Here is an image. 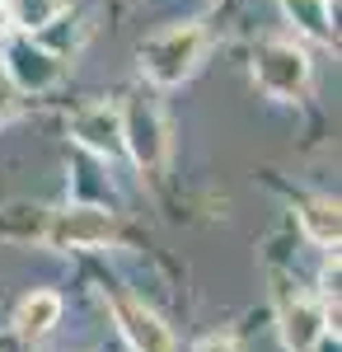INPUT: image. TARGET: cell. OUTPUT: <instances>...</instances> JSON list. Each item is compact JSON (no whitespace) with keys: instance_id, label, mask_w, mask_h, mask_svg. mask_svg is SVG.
<instances>
[{"instance_id":"cell-1","label":"cell","mask_w":342,"mask_h":352,"mask_svg":"<svg viewBox=\"0 0 342 352\" xmlns=\"http://www.w3.org/2000/svg\"><path fill=\"white\" fill-rule=\"evenodd\" d=\"M202 47H207L202 24H174V28H164V33H155V38L141 47V71L150 76V85L174 89V85H183L187 76L197 71Z\"/></svg>"},{"instance_id":"cell-2","label":"cell","mask_w":342,"mask_h":352,"mask_svg":"<svg viewBox=\"0 0 342 352\" xmlns=\"http://www.w3.org/2000/svg\"><path fill=\"white\" fill-rule=\"evenodd\" d=\"M253 76L263 85V94H272V99H300L310 89V56H305V47H295L286 38H272L253 52Z\"/></svg>"},{"instance_id":"cell-3","label":"cell","mask_w":342,"mask_h":352,"mask_svg":"<svg viewBox=\"0 0 342 352\" xmlns=\"http://www.w3.org/2000/svg\"><path fill=\"white\" fill-rule=\"evenodd\" d=\"M122 113V151H132V160L141 169H159L164 160V146H169V132H164V113L150 94H132Z\"/></svg>"},{"instance_id":"cell-4","label":"cell","mask_w":342,"mask_h":352,"mask_svg":"<svg viewBox=\"0 0 342 352\" xmlns=\"http://www.w3.org/2000/svg\"><path fill=\"white\" fill-rule=\"evenodd\" d=\"M5 76L24 94H43V89H52L61 80V61L43 43H33V33H24V38H14L5 47Z\"/></svg>"},{"instance_id":"cell-5","label":"cell","mask_w":342,"mask_h":352,"mask_svg":"<svg viewBox=\"0 0 342 352\" xmlns=\"http://www.w3.org/2000/svg\"><path fill=\"white\" fill-rule=\"evenodd\" d=\"M108 235H113V217L104 207H61L43 230L47 249H94L108 244Z\"/></svg>"},{"instance_id":"cell-6","label":"cell","mask_w":342,"mask_h":352,"mask_svg":"<svg viewBox=\"0 0 342 352\" xmlns=\"http://www.w3.org/2000/svg\"><path fill=\"white\" fill-rule=\"evenodd\" d=\"M117 324H122V338L132 343V352H174L169 324L141 300H117Z\"/></svg>"},{"instance_id":"cell-7","label":"cell","mask_w":342,"mask_h":352,"mask_svg":"<svg viewBox=\"0 0 342 352\" xmlns=\"http://www.w3.org/2000/svg\"><path fill=\"white\" fill-rule=\"evenodd\" d=\"M71 132H76V141L84 151H94V155H104V160L122 155V113L113 109V104L84 109L76 122H71Z\"/></svg>"},{"instance_id":"cell-8","label":"cell","mask_w":342,"mask_h":352,"mask_svg":"<svg viewBox=\"0 0 342 352\" xmlns=\"http://www.w3.org/2000/svg\"><path fill=\"white\" fill-rule=\"evenodd\" d=\"M323 333H328L323 305H315V300H290V305H282V343H286V352H310Z\"/></svg>"},{"instance_id":"cell-9","label":"cell","mask_w":342,"mask_h":352,"mask_svg":"<svg viewBox=\"0 0 342 352\" xmlns=\"http://www.w3.org/2000/svg\"><path fill=\"white\" fill-rule=\"evenodd\" d=\"M300 226L305 235L323 249H338V235H342V212H338V197H310L300 207Z\"/></svg>"},{"instance_id":"cell-10","label":"cell","mask_w":342,"mask_h":352,"mask_svg":"<svg viewBox=\"0 0 342 352\" xmlns=\"http://www.w3.org/2000/svg\"><path fill=\"white\" fill-rule=\"evenodd\" d=\"M56 320H61V296H56V292H33V296H24L19 310H14V329H19L24 338H43Z\"/></svg>"},{"instance_id":"cell-11","label":"cell","mask_w":342,"mask_h":352,"mask_svg":"<svg viewBox=\"0 0 342 352\" xmlns=\"http://www.w3.org/2000/svg\"><path fill=\"white\" fill-rule=\"evenodd\" d=\"M5 10H10V24L19 33H43V28H52L61 19L66 0H10Z\"/></svg>"},{"instance_id":"cell-12","label":"cell","mask_w":342,"mask_h":352,"mask_svg":"<svg viewBox=\"0 0 342 352\" xmlns=\"http://www.w3.org/2000/svg\"><path fill=\"white\" fill-rule=\"evenodd\" d=\"M286 10H290V19L305 28V33L333 43V28H328V19H333V0H286Z\"/></svg>"},{"instance_id":"cell-13","label":"cell","mask_w":342,"mask_h":352,"mask_svg":"<svg viewBox=\"0 0 342 352\" xmlns=\"http://www.w3.org/2000/svg\"><path fill=\"white\" fill-rule=\"evenodd\" d=\"M192 352H239V348L230 343V338H202V343H197Z\"/></svg>"},{"instance_id":"cell-14","label":"cell","mask_w":342,"mask_h":352,"mask_svg":"<svg viewBox=\"0 0 342 352\" xmlns=\"http://www.w3.org/2000/svg\"><path fill=\"white\" fill-rule=\"evenodd\" d=\"M10 10H5V0H0V47H5V43H10Z\"/></svg>"},{"instance_id":"cell-15","label":"cell","mask_w":342,"mask_h":352,"mask_svg":"<svg viewBox=\"0 0 342 352\" xmlns=\"http://www.w3.org/2000/svg\"><path fill=\"white\" fill-rule=\"evenodd\" d=\"M310 352H338V338H333V348H328V333H323V338H319V343H315Z\"/></svg>"}]
</instances>
